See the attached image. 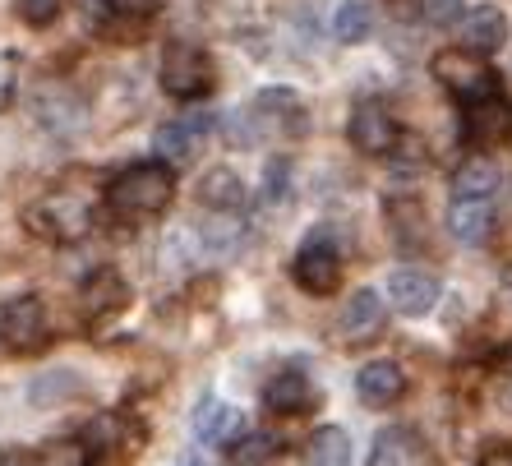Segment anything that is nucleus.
I'll list each match as a JSON object with an SVG mask.
<instances>
[{
    "mask_svg": "<svg viewBox=\"0 0 512 466\" xmlns=\"http://www.w3.org/2000/svg\"><path fill=\"white\" fill-rule=\"evenodd\" d=\"M250 111L259 116L263 130H296L305 125V111H300V97L291 88H263L250 102Z\"/></svg>",
    "mask_w": 512,
    "mask_h": 466,
    "instance_id": "nucleus-18",
    "label": "nucleus"
},
{
    "mask_svg": "<svg viewBox=\"0 0 512 466\" xmlns=\"http://www.w3.org/2000/svg\"><path fill=\"white\" fill-rule=\"evenodd\" d=\"M194 434H199V443H208V448H231V443L245 434V416H240L236 407H227V402H199V411H194Z\"/></svg>",
    "mask_w": 512,
    "mask_h": 466,
    "instance_id": "nucleus-13",
    "label": "nucleus"
},
{
    "mask_svg": "<svg viewBox=\"0 0 512 466\" xmlns=\"http://www.w3.org/2000/svg\"><path fill=\"white\" fill-rule=\"evenodd\" d=\"M125 300H130V287H125V277H120L116 268H97V273L84 277V287H79V310H84L88 319L116 314Z\"/></svg>",
    "mask_w": 512,
    "mask_h": 466,
    "instance_id": "nucleus-12",
    "label": "nucleus"
},
{
    "mask_svg": "<svg viewBox=\"0 0 512 466\" xmlns=\"http://www.w3.org/2000/svg\"><path fill=\"white\" fill-rule=\"evenodd\" d=\"M157 5L162 0H102V10L116 19H148V14H157Z\"/></svg>",
    "mask_w": 512,
    "mask_h": 466,
    "instance_id": "nucleus-32",
    "label": "nucleus"
},
{
    "mask_svg": "<svg viewBox=\"0 0 512 466\" xmlns=\"http://www.w3.org/2000/svg\"><path fill=\"white\" fill-rule=\"evenodd\" d=\"M199 199L213 208V213H240V208H245V180L231 167H213L199 185Z\"/></svg>",
    "mask_w": 512,
    "mask_h": 466,
    "instance_id": "nucleus-20",
    "label": "nucleus"
},
{
    "mask_svg": "<svg viewBox=\"0 0 512 466\" xmlns=\"http://www.w3.org/2000/svg\"><path fill=\"white\" fill-rule=\"evenodd\" d=\"M480 466H512V448H489V453L480 457Z\"/></svg>",
    "mask_w": 512,
    "mask_h": 466,
    "instance_id": "nucleus-34",
    "label": "nucleus"
},
{
    "mask_svg": "<svg viewBox=\"0 0 512 466\" xmlns=\"http://www.w3.org/2000/svg\"><path fill=\"white\" fill-rule=\"evenodd\" d=\"M51 323H47V305L37 296H14L0 305V347L14 356H33L47 347Z\"/></svg>",
    "mask_w": 512,
    "mask_h": 466,
    "instance_id": "nucleus-4",
    "label": "nucleus"
},
{
    "mask_svg": "<svg viewBox=\"0 0 512 466\" xmlns=\"http://www.w3.org/2000/svg\"><path fill=\"white\" fill-rule=\"evenodd\" d=\"M273 453H277V443L268 434H240L227 448L231 466H273Z\"/></svg>",
    "mask_w": 512,
    "mask_h": 466,
    "instance_id": "nucleus-26",
    "label": "nucleus"
},
{
    "mask_svg": "<svg viewBox=\"0 0 512 466\" xmlns=\"http://www.w3.org/2000/svg\"><path fill=\"white\" fill-rule=\"evenodd\" d=\"M402 393H406V374H402V365H397V360H370V365L356 374V397L370 411L393 407Z\"/></svg>",
    "mask_w": 512,
    "mask_h": 466,
    "instance_id": "nucleus-11",
    "label": "nucleus"
},
{
    "mask_svg": "<svg viewBox=\"0 0 512 466\" xmlns=\"http://www.w3.org/2000/svg\"><path fill=\"white\" fill-rule=\"evenodd\" d=\"M370 28H374L370 5H360V0L337 5V14H333V37H337V42L356 47V42H365V37H370Z\"/></svg>",
    "mask_w": 512,
    "mask_h": 466,
    "instance_id": "nucleus-25",
    "label": "nucleus"
},
{
    "mask_svg": "<svg viewBox=\"0 0 512 466\" xmlns=\"http://www.w3.org/2000/svg\"><path fill=\"white\" fill-rule=\"evenodd\" d=\"M157 79H162V88H167L171 97H180V102H203V97L217 88L213 60H208L203 47H194V42H167L162 65H157Z\"/></svg>",
    "mask_w": 512,
    "mask_h": 466,
    "instance_id": "nucleus-2",
    "label": "nucleus"
},
{
    "mask_svg": "<svg viewBox=\"0 0 512 466\" xmlns=\"http://www.w3.org/2000/svg\"><path fill=\"white\" fill-rule=\"evenodd\" d=\"M153 148H157V157H162L167 167H190L194 153H199V144H194V130L185 125V120H171V125H162V130L153 134Z\"/></svg>",
    "mask_w": 512,
    "mask_h": 466,
    "instance_id": "nucleus-24",
    "label": "nucleus"
},
{
    "mask_svg": "<svg viewBox=\"0 0 512 466\" xmlns=\"http://www.w3.org/2000/svg\"><path fill=\"white\" fill-rule=\"evenodd\" d=\"M0 466H28L24 453H14V448H0Z\"/></svg>",
    "mask_w": 512,
    "mask_h": 466,
    "instance_id": "nucleus-36",
    "label": "nucleus"
},
{
    "mask_svg": "<svg viewBox=\"0 0 512 466\" xmlns=\"http://www.w3.org/2000/svg\"><path fill=\"white\" fill-rule=\"evenodd\" d=\"M28 227L37 231V236L56 240V245H70V240H84L88 227H93V208H88L84 194L74 190H51L42 194L37 204H28Z\"/></svg>",
    "mask_w": 512,
    "mask_h": 466,
    "instance_id": "nucleus-3",
    "label": "nucleus"
},
{
    "mask_svg": "<svg viewBox=\"0 0 512 466\" xmlns=\"http://www.w3.org/2000/svg\"><path fill=\"white\" fill-rule=\"evenodd\" d=\"M28 402L33 407H56V402H65V397L79 393V379L74 374H42V379H33V388H28Z\"/></svg>",
    "mask_w": 512,
    "mask_h": 466,
    "instance_id": "nucleus-28",
    "label": "nucleus"
},
{
    "mask_svg": "<svg viewBox=\"0 0 512 466\" xmlns=\"http://www.w3.org/2000/svg\"><path fill=\"white\" fill-rule=\"evenodd\" d=\"M370 466H429V448L411 430H383L370 448Z\"/></svg>",
    "mask_w": 512,
    "mask_h": 466,
    "instance_id": "nucleus-17",
    "label": "nucleus"
},
{
    "mask_svg": "<svg viewBox=\"0 0 512 466\" xmlns=\"http://www.w3.org/2000/svg\"><path fill=\"white\" fill-rule=\"evenodd\" d=\"M351 434L342 425H323L310 434V448H305V462L310 466H351Z\"/></svg>",
    "mask_w": 512,
    "mask_h": 466,
    "instance_id": "nucleus-23",
    "label": "nucleus"
},
{
    "mask_svg": "<svg viewBox=\"0 0 512 466\" xmlns=\"http://www.w3.org/2000/svg\"><path fill=\"white\" fill-rule=\"evenodd\" d=\"M180 466H213V462H208V457L194 448V453H180Z\"/></svg>",
    "mask_w": 512,
    "mask_h": 466,
    "instance_id": "nucleus-37",
    "label": "nucleus"
},
{
    "mask_svg": "<svg viewBox=\"0 0 512 466\" xmlns=\"http://www.w3.org/2000/svg\"><path fill=\"white\" fill-rule=\"evenodd\" d=\"M383 287H388L393 310L411 314V319H420V314H429L434 305H439V282H434L425 268H393Z\"/></svg>",
    "mask_w": 512,
    "mask_h": 466,
    "instance_id": "nucleus-10",
    "label": "nucleus"
},
{
    "mask_svg": "<svg viewBox=\"0 0 512 466\" xmlns=\"http://www.w3.org/2000/svg\"><path fill=\"white\" fill-rule=\"evenodd\" d=\"M503 190V171L489 157H466L453 176V194L457 199H494Z\"/></svg>",
    "mask_w": 512,
    "mask_h": 466,
    "instance_id": "nucleus-19",
    "label": "nucleus"
},
{
    "mask_svg": "<svg viewBox=\"0 0 512 466\" xmlns=\"http://www.w3.org/2000/svg\"><path fill=\"white\" fill-rule=\"evenodd\" d=\"M494 199H457L448 204V231H453L462 245H480V240H489V231H494Z\"/></svg>",
    "mask_w": 512,
    "mask_h": 466,
    "instance_id": "nucleus-16",
    "label": "nucleus"
},
{
    "mask_svg": "<svg viewBox=\"0 0 512 466\" xmlns=\"http://www.w3.org/2000/svg\"><path fill=\"white\" fill-rule=\"evenodd\" d=\"M291 277H296V287H305L310 296H333L337 282H342V254H333L328 245L310 240V245L296 254V263H291Z\"/></svg>",
    "mask_w": 512,
    "mask_h": 466,
    "instance_id": "nucleus-9",
    "label": "nucleus"
},
{
    "mask_svg": "<svg viewBox=\"0 0 512 466\" xmlns=\"http://www.w3.org/2000/svg\"><path fill=\"white\" fill-rule=\"evenodd\" d=\"M14 10H19V19H24L28 28H47L60 19L65 0H14Z\"/></svg>",
    "mask_w": 512,
    "mask_h": 466,
    "instance_id": "nucleus-31",
    "label": "nucleus"
},
{
    "mask_svg": "<svg viewBox=\"0 0 512 466\" xmlns=\"http://www.w3.org/2000/svg\"><path fill=\"white\" fill-rule=\"evenodd\" d=\"M37 466H93V448L84 439H51Z\"/></svg>",
    "mask_w": 512,
    "mask_h": 466,
    "instance_id": "nucleus-27",
    "label": "nucleus"
},
{
    "mask_svg": "<svg viewBox=\"0 0 512 466\" xmlns=\"http://www.w3.org/2000/svg\"><path fill=\"white\" fill-rule=\"evenodd\" d=\"M420 14L429 28H462L466 5L462 0H420Z\"/></svg>",
    "mask_w": 512,
    "mask_h": 466,
    "instance_id": "nucleus-30",
    "label": "nucleus"
},
{
    "mask_svg": "<svg viewBox=\"0 0 512 466\" xmlns=\"http://www.w3.org/2000/svg\"><path fill=\"white\" fill-rule=\"evenodd\" d=\"M503 411H512V383H503Z\"/></svg>",
    "mask_w": 512,
    "mask_h": 466,
    "instance_id": "nucleus-38",
    "label": "nucleus"
},
{
    "mask_svg": "<svg viewBox=\"0 0 512 466\" xmlns=\"http://www.w3.org/2000/svg\"><path fill=\"white\" fill-rule=\"evenodd\" d=\"M263 402H268V411H277V416H300V411H310L314 402H319V393H314V383L300 370H282L268 379Z\"/></svg>",
    "mask_w": 512,
    "mask_h": 466,
    "instance_id": "nucleus-14",
    "label": "nucleus"
},
{
    "mask_svg": "<svg viewBox=\"0 0 512 466\" xmlns=\"http://www.w3.org/2000/svg\"><path fill=\"white\" fill-rule=\"evenodd\" d=\"M37 120L56 134H70L79 120H84V107L74 102V93L65 88H37Z\"/></svg>",
    "mask_w": 512,
    "mask_h": 466,
    "instance_id": "nucleus-21",
    "label": "nucleus"
},
{
    "mask_svg": "<svg viewBox=\"0 0 512 466\" xmlns=\"http://www.w3.org/2000/svg\"><path fill=\"white\" fill-rule=\"evenodd\" d=\"M388 10H393V19H411L416 14V0H383Z\"/></svg>",
    "mask_w": 512,
    "mask_h": 466,
    "instance_id": "nucleus-35",
    "label": "nucleus"
},
{
    "mask_svg": "<svg viewBox=\"0 0 512 466\" xmlns=\"http://www.w3.org/2000/svg\"><path fill=\"white\" fill-rule=\"evenodd\" d=\"M10 97H14V65L0 56V107H10Z\"/></svg>",
    "mask_w": 512,
    "mask_h": 466,
    "instance_id": "nucleus-33",
    "label": "nucleus"
},
{
    "mask_svg": "<svg viewBox=\"0 0 512 466\" xmlns=\"http://www.w3.org/2000/svg\"><path fill=\"white\" fill-rule=\"evenodd\" d=\"M383 328H388V300H383L374 287H360L356 296L346 300L342 342L346 347H365V342H374Z\"/></svg>",
    "mask_w": 512,
    "mask_h": 466,
    "instance_id": "nucleus-8",
    "label": "nucleus"
},
{
    "mask_svg": "<svg viewBox=\"0 0 512 466\" xmlns=\"http://www.w3.org/2000/svg\"><path fill=\"white\" fill-rule=\"evenodd\" d=\"M434 79H439L448 93H457L466 102V97H485L499 88V79H494V70L485 65V56L471 47L462 51H439L434 56Z\"/></svg>",
    "mask_w": 512,
    "mask_h": 466,
    "instance_id": "nucleus-7",
    "label": "nucleus"
},
{
    "mask_svg": "<svg viewBox=\"0 0 512 466\" xmlns=\"http://www.w3.org/2000/svg\"><path fill=\"white\" fill-rule=\"evenodd\" d=\"M286 194H291V162H286V157H273V162H268V171H263L259 199H263V204H282Z\"/></svg>",
    "mask_w": 512,
    "mask_h": 466,
    "instance_id": "nucleus-29",
    "label": "nucleus"
},
{
    "mask_svg": "<svg viewBox=\"0 0 512 466\" xmlns=\"http://www.w3.org/2000/svg\"><path fill=\"white\" fill-rule=\"evenodd\" d=\"M388 231H393V240L402 245L406 254L425 250V217H420V204H411V199H388Z\"/></svg>",
    "mask_w": 512,
    "mask_h": 466,
    "instance_id": "nucleus-22",
    "label": "nucleus"
},
{
    "mask_svg": "<svg viewBox=\"0 0 512 466\" xmlns=\"http://www.w3.org/2000/svg\"><path fill=\"white\" fill-rule=\"evenodd\" d=\"M462 139L476 148H494L512 139V102L494 88L485 97H466L462 107Z\"/></svg>",
    "mask_w": 512,
    "mask_h": 466,
    "instance_id": "nucleus-6",
    "label": "nucleus"
},
{
    "mask_svg": "<svg viewBox=\"0 0 512 466\" xmlns=\"http://www.w3.org/2000/svg\"><path fill=\"white\" fill-rule=\"evenodd\" d=\"M171 194H176L171 167H162V162H134V167H125L111 180L107 204L120 217H153L171 204Z\"/></svg>",
    "mask_w": 512,
    "mask_h": 466,
    "instance_id": "nucleus-1",
    "label": "nucleus"
},
{
    "mask_svg": "<svg viewBox=\"0 0 512 466\" xmlns=\"http://www.w3.org/2000/svg\"><path fill=\"white\" fill-rule=\"evenodd\" d=\"M346 134L360 153H374V157H388L397 144H402V130H397V116L388 111L383 97H360L351 107V120H346Z\"/></svg>",
    "mask_w": 512,
    "mask_h": 466,
    "instance_id": "nucleus-5",
    "label": "nucleus"
},
{
    "mask_svg": "<svg viewBox=\"0 0 512 466\" xmlns=\"http://www.w3.org/2000/svg\"><path fill=\"white\" fill-rule=\"evenodd\" d=\"M462 42L480 56H494V51L508 42V14L499 5H476V10H466L462 19Z\"/></svg>",
    "mask_w": 512,
    "mask_h": 466,
    "instance_id": "nucleus-15",
    "label": "nucleus"
}]
</instances>
